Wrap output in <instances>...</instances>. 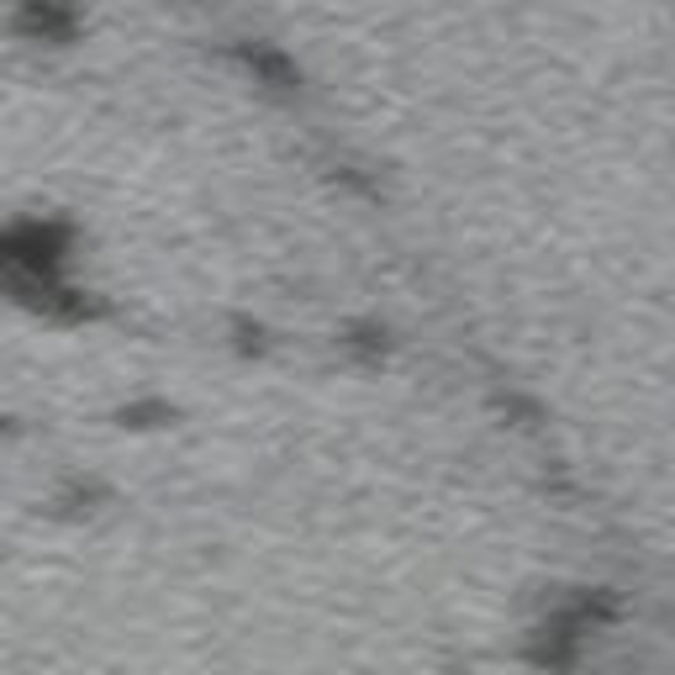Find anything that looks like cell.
<instances>
[{"label": "cell", "instance_id": "2", "mask_svg": "<svg viewBox=\"0 0 675 675\" xmlns=\"http://www.w3.org/2000/svg\"><path fill=\"white\" fill-rule=\"evenodd\" d=\"M243 64L264 74V79H270L275 90H290V85H296V70L285 64L280 53H264V48H243Z\"/></svg>", "mask_w": 675, "mask_h": 675}, {"label": "cell", "instance_id": "1", "mask_svg": "<svg viewBox=\"0 0 675 675\" xmlns=\"http://www.w3.org/2000/svg\"><path fill=\"white\" fill-rule=\"evenodd\" d=\"M22 27L37 37H53V42H70L74 37V11L70 5H59V0H37L33 11L22 16Z\"/></svg>", "mask_w": 675, "mask_h": 675}]
</instances>
